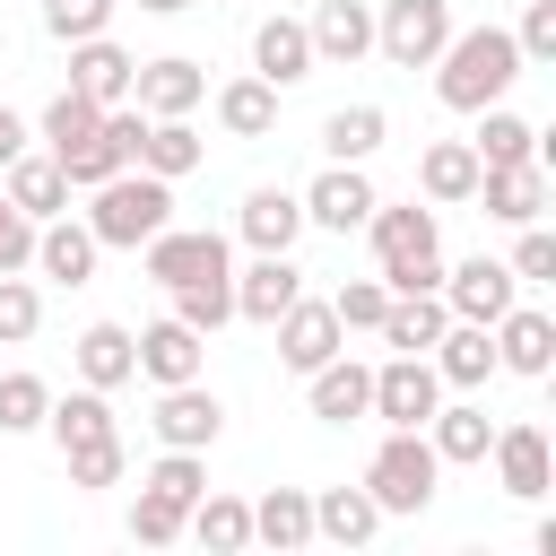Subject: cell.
Returning a JSON list of instances; mask_svg holds the SVG:
<instances>
[{
	"label": "cell",
	"mask_w": 556,
	"mask_h": 556,
	"mask_svg": "<svg viewBox=\"0 0 556 556\" xmlns=\"http://www.w3.org/2000/svg\"><path fill=\"white\" fill-rule=\"evenodd\" d=\"M434 70V96L452 104V113H486V104H504V87L521 78V43L504 35V26H452V43L426 61Z\"/></svg>",
	"instance_id": "6da1fadb"
},
{
	"label": "cell",
	"mask_w": 556,
	"mask_h": 556,
	"mask_svg": "<svg viewBox=\"0 0 556 556\" xmlns=\"http://www.w3.org/2000/svg\"><path fill=\"white\" fill-rule=\"evenodd\" d=\"M365 235H374V261H382V287L391 295H426V287H443V235H434V208H382L374 200V217H365Z\"/></svg>",
	"instance_id": "7a4b0ae2"
},
{
	"label": "cell",
	"mask_w": 556,
	"mask_h": 556,
	"mask_svg": "<svg viewBox=\"0 0 556 556\" xmlns=\"http://www.w3.org/2000/svg\"><path fill=\"white\" fill-rule=\"evenodd\" d=\"M156 226H174V182H165V174H148V165L130 174V165H122V174L96 182V208H87V235H96V243L139 252Z\"/></svg>",
	"instance_id": "3957f363"
},
{
	"label": "cell",
	"mask_w": 556,
	"mask_h": 556,
	"mask_svg": "<svg viewBox=\"0 0 556 556\" xmlns=\"http://www.w3.org/2000/svg\"><path fill=\"white\" fill-rule=\"evenodd\" d=\"M434 478H443V460H434L426 426H391V434L374 443V460H365V495H374L382 513H426V504H434Z\"/></svg>",
	"instance_id": "277c9868"
},
{
	"label": "cell",
	"mask_w": 556,
	"mask_h": 556,
	"mask_svg": "<svg viewBox=\"0 0 556 556\" xmlns=\"http://www.w3.org/2000/svg\"><path fill=\"white\" fill-rule=\"evenodd\" d=\"M452 43V0H382L374 9V52L391 70H426Z\"/></svg>",
	"instance_id": "5b68a950"
},
{
	"label": "cell",
	"mask_w": 556,
	"mask_h": 556,
	"mask_svg": "<svg viewBox=\"0 0 556 556\" xmlns=\"http://www.w3.org/2000/svg\"><path fill=\"white\" fill-rule=\"evenodd\" d=\"M148 278L156 287H191V278H235L226 269V235H208V226H156L148 243Z\"/></svg>",
	"instance_id": "8992f818"
},
{
	"label": "cell",
	"mask_w": 556,
	"mask_h": 556,
	"mask_svg": "<svg viewBox=\"0 0 556 556\" xmlns=\"http://www.w3.org/2000/svg\"><path fill=\"white\" fill-rule=\"evenodd\" d=\"M434 400H443L434 356H391V365H374V400H365V417H382V426H426Z\"/></svg>",
	"instance_id": "52a82bcc"
},
{
	"label": "cell",
	"mask_w": 556,
	"mask_h": 556,
	"mask_svg": "<svg viewBox=\"0 0 556 556\" xmlns=\"http://www.w3.org/2000/svg\"><path fill=\"white\" fill-rule=\"evenodd\" d=\"M148 426H156V443H174V452H208V443L226 434V408H217V391L191 374V382H165V391H156V417H148Z\"/></svg>",
	"instance_id": "ba28073f"
},
{
	"label": "cell",
	"mask_w": 556,
	"mask_h": 556,
	"mask_svg": "<svg viewBox=\"0 0 556 556\" xmlns=\"http://www.w3.org/2000/svg\"><path fill=\"white\" fill-rule=\"evenodd\" d=\"M295 200H304V226H321V235H356V226L374 217V182H365V165H321Z\"/></svg>",
	"instance_id": "9c48e42d"
},
{
	"label": "cell",
	"mask_w": 556,
	"mask_h": 556,
	"mask_svg": "<svg viewBox=\"0 0 556 556\" xmlns=\"http://www.w3.org/2000/svg\"><path fill=\"white\" fill-rule=\"evenodd\" d=\"M269 330H278V365H287V374H313L321 356H339V348H348V330H339L330 295H295Z\"/></svg>",
	"instance_id": "30bf717a"
},
{
	"label": "cell",
	"mask_w": 556,
	"mask_h": 556,
	"mask_svg": "<svg viewBox=\"0 0 556 556\" xmlns=\"http://www.w3.org/2000/svg\"><path fill=\"white\" fill-rule=\"evenodd\" d=\"M434 295H443V313H452V321H495V313H513L521 278H513L504 261H486V252H478V261L443 269V287H434Z\"/></svg>",
	"instance_id": "8fae6325"
},
{
	"label": "cell",
	"mask_w": 556,
	"mask_h": 556,
	"mask_svg": "<svg viewBox=\"0 0 556 556\" xmlns=\"http://www.w3.org/2000/svg\"><path fill=\"white\" fill-rule=\"evenodd\" d=\"M469 200H486V217H504V226H530L539 208H547V165L539 156H521V165H478V191Z\"/></svg>",
	"instance_id": "7c38bea8"
},
{
	"label": "cell",
	"mask_w": 556,
	"mask_h": 556,
	"mask_svg": "<svg viewBox=\"0 0 556 556\" xmlns=\"http://www.w3.org/2000/svg\"><path fill=\"white\" fill-rule=\"evenodd\" d=\"M304 400H313L321 426H348V417H365V400H374V365H356V356L339 348V356H321V365L304 374Z\"/></svg>",
	"instance_id": "4fadbf2b"
},
{
	"label": "cell",
	"mask_w": 556,
	"mask_h": 556,
	"mask_svg": "<svg viewBox=\"0 0 556 556\" xmlns=\"http://www.w3.org/2000/svg\"><path fill=\"white\" fill-rule=\"evenodd\" d=\"M130 78H139V61H130L113 35H87V43H70V87H78L87 104H130Z\"/></svg>",
	"instance_id": "5bb4252c"
},
{
	"label": "cell",
	"mask_w": 556,
	"mask_h": 556,
	"mask_svg": "<svg viewBox=\"0 0 556 556\" xmlns=\"http://www.w3.org/2000/svg\"><path fill=\"white\" fill-rule=\"evenodd\" d=\"M130 96H139V113H148V122H165V113H191V104L208 96V70H200V61H182V52H165V61H139Z\"/></svg>",
	"instance_id": "9a60e30c"
},
{
	"label": "cell",
	"mask_w": 556,
	"mask_h": 556,
	"mask_svg": "<svg viewBox=\"0 0 556 556\" xmlns=\"http://www.w3.org/2000/svg\"><path fill=\"white\" fill-rule=\"evenodd\" d=\"M130 339H139V374H148L156 391H165V382H191V374H200V356H208V339H200L191 321H174V313H165V321H148V330H130Z\"/></svg>",
	"instance_id": "2e32d148"
},
{
	"label": "cell",
	"mask_w": 556,
	"mask_h": 556,
	"mask_svg": "<svg viewBox=\"0 0 556 556\" xmlns=\"http://www.w3.org/2000/svg\"><path fill=\"white\" fill-rule=\"evenodd\" d=\"M235 235H243L252 252H295V235H304V200H295V191H278V182H261V191H243Z\"/></svg>",
	"instance_id": "e0dca14e"
},
{
	"label": "cell",
	"mask_w": 556,
	"mask_h": 556,
	"mask_svg": "<svg viewBox=\"0 0 556 556\" xmlns=\"http://www.w3.org/2000/svg\"><path fill=\"white\" fill-rule=\"evenodd\" d=\"M96 252H104V243H96L78 217H43V226H35V269H43L52 287H87V278H96Z\"/></svg>",
	"instance_id": "ac0fdd59"
},
{
	"label": "cell",
	"mask_w": 556,
	"mask_h": 556,
	"mask_svg": "<svg viewBox=\"0 0 556 556\" xmlns=\"http://www.w3.org/2000/svg\"><path fill=\"white\" fill-rule=\"evenodd\" d=\"M295 295H304V269H295L287 252H261V261L235 278V313H243V321H261V330H269Z\"/></svg>",
	"instance_id": "d6986e66"
},
{
	"label": "cell",
	"mask_w": 556,
	"mask_h": 556,
	"mask_svg": "<svg viewBox=\"0 0 556 556\" xmlns=\"http://www.w3.org/2000/svg\"><path fill=\"white\" fill-rule=\"evenodd\" d=\"M486 330H495V365H513V374H530V382L556 365V321H547V313L513 304V313H495Z\"/></svg>",
	"instance_id": "ffe728a7"
},
{
	"label": "cell",
	"mask_w": 556,
	"mask_h": 556,
	"mask_svg": "<svg viewBox=\"0 0 556 556\" xmlns=\"http://www.w3.org/2000/svg\"><path fill=\"white\" fill-rule=\"evenodd\" d=\"M313 61H365L374 52V0H313Z\"/></svg>",
	"instance_id": "44dd1931"
},
{
	"label": "cell",
	"mask_w": 556,
	"mask_h": 556,
	"mask_svg": "<svg viewBox=\"0 0 556 556\" xmlns=\"http://www.w3.org/2000/svg\"><path fill=\"white\" fill-rule=\"evenodd\" d=\"M252 70H261L269 87L313 78V35H304V17H261V26H252Z\"/></svg>",
	"instance_id": "7402d4cb"
},
{
	"label": "cell",
	"mask_w": 556,
	"mask_h": 556,
	"mask_svg": "<svg viewBox=\"0 0 556 556\" xmlns=\"http://www.w3.org/2000/svg\"><path fill=\"white\" fill-rule=\"evenodd\" d=\"M426 356H434V374H443L452 391H478V382L495 374V330H486V321H443V339H434Z\"/></svg>",
	"instance_id": "603a6c76"
},
{
	"label": "cell",
	"mask_w": 556,
	"mask_h": 556,
	"mask_svg": "<svg viewBox=\"0 0 556 556\" xmlns=\"http://www.w3.org/2000/svg\"><path fill=\"white\" fill-rule=\"evenodd\" d=\"M426 443H434V460L443 469H469V460H486V443H495V426H486V408L478 400H434V417H426Z\"/></svg>",
	"instance_id": "cb8c5ba5"
},
{
	"label": "cell",
	"mask_w": 556,
	"mask_h": 556,
	"mask_svg": "<svg viewBox=\"0 0 556 556\" xmlns=\"http://www.w3.org/2000/svg\"><path fill=\"white\" fill-rule=\"evenodd\" d=\"M495 478H504V495H521V504H539L547 495V434L539 426H495Z\"/></svg>",
	"instance_id": "d4e9b609"
},
{
	"label": "cell",
	"mask_w": 556,
	"mask_h": 556,
	"mask_svg": "<svg viewBox=\"0 0 556 556\" xmlns=\"http://www.w3.org/2000/svg\"><path fill=\"white\" fill-rule=\"evenodd\" d=\"M130 374H139V339H130L122 321H87V330H78V382L122 391Z\"/></svg>",
	"instance_id": "484cf974"
},
{
	"label": "cell",
	"mask_w": 556,
	"mask_h": 556,
	"mask_svg": "<svg viewBox=\"0 0 556 556\" xmlns=\"http://www.w3.org/2000/svg\"><path fill=\"white\" fill-rule=\"evenodd\" d=\"M217 130L226 139H269L278 130V87L252 70V78H226L217 87Z\"/></svg>",
	"instance_id": "4316f807"
},
{
	"label": "cell",
	"mask_w": 556,
	"mask_h": 556,
	"mask_svg": "<svg viewBox=\"0 0 556 556\" xmlns=\"http://www.w3.org/2000/svg\"><path fill=\"white\" fill-rule=\"evenodd\" d=\"M0 191H9V200H17L35 226L70 208V174H61L52 156H9V165H0Z\"/></svg>",
	"instance_id": "83f0119b"
},
{
	"label": "cell",
	"mask_w": 556,
	"mask_h": 556,
	"mask_svg": "<svg viewBox=\"0 0 556 556\" xmlns=\"http://www.w3.org/2000/svg\"><path fill=\"white\" fill-rule=\"evenodd\" d=\"M443 321H452V313H443V295L426 287V295H391L374 330H382V348H400V356H426V348L443 339Z\"/></svg>",
	"instance_id": "f1b7e54d"
},
{
	"label": "cell",
	"mask_w": 556,
	"mask_h": 556,
	"mask_svg": "<svg viewBox=\"0 0 556 556\" xmlns=\"http://www.w3.org/2000/svg\"><path fill=\"white\" fill-rule=\"evenodd\" d=\"M382 530V504L365 486H321L313 495V539H339V547H365Z\"/></svg>",
	"instance_id": "f546056e"
},
{
	"label": "cell",
	"mask_w": 556,
	"mask_h": 556,
	"mask_svg": "<svg viewBox=\"0 0 556 556\" xmlns=\"http://www.w3.org/2000/svg\"><path fill=\"white\" fill-rule=\"evenodd\" d=\"M417 191L443 200V208H460V200L478 191V148H469V139H434V148L417 156Z\"/></svg>",
	"instance_id": "4dcf8cb0"
},
{
	"label": "cell",
	"mask_w": 556,
	"mask_h": 556,
	"mask_svg": "<svg viewBox=\"0 0 556 556\" xmlns=\"http://www.w3.org/2000/svg\"><path fill=\"white\" fill-rule=\"evenodd\" d=\"M200 156H208V139L191 130V113H165V122H148V139H139V165L165 174V182H182Z\"/></svg>",
	"instance_id": "1f68e13d"
},
{
	"label": "cell",
	"mask_w": 556,
	"mask_h": 556,
	"mask_svg": "<svg viewBox=\"0 0 556 556\" xmlns=\"http://www.w3.org/2000/svg\"><path fill=\"white\" fill-rule=\"evenodd\" d=\"M382 104H339L330 122H321V148H330V165H365L374 148H382Z\"/></svg>",
	"instance_id": "d6a6232c"
},
{
	"label": "cell",
	"mask_w": 556,
	"mask_h": 556,
	"mask_svg": "<svg viewBox=\"0 0 556 556\" xmlns=\"http://www.w3.org/2000/svg\"><path fill=\"white\" fill-rule=\"evenodd\" d=\"M43 426H52V443H61V452H70V443H104V434H113V400L87 382V391L52 400V408H43Z\"/></svg>",
	"instance_id": "836d02e7"
},
{
	"label": "cell",
	"mask_w": 556,
	"mask_h": 556,
	"mask_svg": "<svg viewBox=\"0 0 556 556\" xmlns=\"http://www.w3.org/2000/svg\"><path fill=\"white\" fill-rule=\"evenodd\" d=\"M252 539H269V547H304V539H313V495H304V486H269V495L252 504Z\"/></svg>",
	"instance_id": "e575fe53"
},
{
	"label": "cell",
	"mask_w": 556,
	"mask_h": 556,
	"mask_svg": "<svg viewBox=\"0 0 556 556\" xmlns=\"http://www.w3.org/2000/svg\"><path fill=\"white\" fill-rule=\"evenodd\" d=\"M182 530H191L200 547H217V556H235V547H252V504H235V495H200Z\"/></svg>",
	"instance_id": "d590c367"
},
{
	"label": "cell",
	"mask_w": 556,
	"mask_h": 556,
	"mask_svg": "<svg viewBox=\"0 0 556 556\" xmlns=\"http://www.w3.org/2000/svg\"><path fill=\"white\" fill-rule=\"evenodd\" d=\"M469 148H478V165H521V156H539V130H530L521 113L486 104V113H478V139H469Z\"/></svg>",
	"instance_id": "8d00e7d4"
},
{
	"label": "cell",
	"mask_w": 556,
	"mask_h": 556,
	"mask_svg": "<svg viewBox=\"0 0 556 556\" xmlns=\"http://www.w3.org/2000/svg\"><path fill=\"white\" fill-rule=\"evenodd\" d=\"M174 295V321H191L200 339H217L235 321V278H191V287H165Z\"/></svg>",
	"instance_id": "74e56055"
},
{
	"label": "cell",
	"mask_w": 556,
	"mask_h": 556,
	"mask_svg": "<svg viewBox=\"0 0 556 556\" xmlns=\"http://www.w3.org/2000/svg\"><path fill=\"white\" fill-rule=\"evenodd\" d=\"M96 122H104V104H87L78 87H61V96L43 104V139H52V156H70L78 139H96Z\"/></svg>",
	"instance_id": "f35d334b"
},
{
	"label": "cell",
	"mask_w": 556,
	"mask_h": 556,
	"mask_svg": "<svg viewBox=\"0 0 556 556\" xmlns=\"http://www.w3.org/2000/svg\"><path fill=\"white\" fill-rule=\"evenodd\" d=\"M182 521H191V504H174V495L139 486V504H130V539H139V547H174V539H182Z\"/></svg>",
	"instance_id": "ab89813d"
},
{
	"label": "cell",
	"mask_w": 556,
	"mask_h": 556,
	"mask_svg": "<svg viewBox=\"0 0 556 556\" xmlns=\"http://www.w3.org/2000/svg\"><path fill=\"white\" fill-rule=\"evenodd\" d=\"M43 408H52L43 374H0V434H35V426H43Z\"/></svg>",
	"instance_id": "60d3db41"
},
{
	"label": "cell",
	"mask_w": 556,
	"mask_h": 556,
	"mask_svg": "<svg viewBox=\"0 0 556 556\" xmlns=\"http://www.w3.org/2000/svg\"><path fill=\"white\" fill-rule=\"evenodd\" d=\"M61 460H70V486H122V469H130L122 434H104V443H70Z\"/></svg>",
	"instance_id": "b9f144b4"
},
{
	"label": "cell",
	"mask_w": 556,
	"mask_h": 556,
	"mask_svg": "<svg viewBox=\"0 0 556 556\" xmlns=\"http://www.w3.org/2000/svg\"><path fill=\"white\" fill-rule=\"evenodd\" d=\"M52 165L70 174V191H96L104 174H122V148H113V139H104V122H96V139H78V148H70V156H52Z\"/></svg>",
	"instance_id": "7bdbcfd3"
},
{
	"label": "cell",
	"mask_w": 556,
	"mask_h": 556,
	"mask_svg": "<svg viewBox=\"0 0 556 556\" xmlns=\"http://www.w3.org/2000/svg\"><path fill=\"white\" fill-rule=\"evenodd\" d=\"M139 486H156V495H174V504H200V495H208V469H200V452H174V443H165V460H156Z\"/></svg>",
	"instance_id": "ee69618b"
},
{
	"label": "cell",
	"mask_w": 556,
	"mask_h": 556,
	"mask_svg": "<svg viewBox=\"0 0 556 556\" xmlns=\"http://www.w3.org/2000/svg\"><path fill=\"white\" fill-rule=\"evenodd\" d=\"M35 321H43V295L17 278V269H0V348H17V339H35Z\"/></svg>",
	"instance_id": "f6af8a7d"
},
{
	"label": "cell",
	"mask_w": 556,
	"mask_h": 556,
	"mask_svg": "<svg viewBox=\"0 0 556 556\" xmlns=\"http://www.w3.org/2000/svg\"><path fill=\"white\" fill-rule=\"evenodd\" d=\"M113 9H122V0H43V26H52L61 43H87V35L113 26Z\"/></svg>",
	"instance_id": "bcb514c9"
},
{
	"label": "cell",
	"mask_w": 556,
	"mask_h": 556,
	"mask_svg": "<svg viewBox=\"0 0 556 556\" xmlns=\"http://www.w3.org/2000/svg\"><path fill=\"white\" fill-rule=\"evenodd\" d=\"M504 269H513V278H521V287H547V278H556V235H547V226H539V217H530V226H521V243H513V261H504Z\"/></svg>",
	"instance_id": "7dc6e473"
},
{
	"label": "cell",
	"mask_w": 556,
	"mask_h": 556,
	"mask_svg": "<svg viewBox=\"0 0 556 556\" xmlns=\"http://www.w3.org/2000/svg\"><path fill=\"white\" fill-rule=\"evenodd\" d=\"M382 304H391V287H382V278H348V287L330 295L339 330H374V321H382Z\"/></svg>",
	"instance_id": "c3c4849f"
},
{
	"label": "cell",
	"mask_w": 556,
	"mask_h": 556,
	"mask_svg": "<svg viewBox=\"0 0 556 556\" xmlns=\"http://www.w3.org/2000/svg\"><path fill=\"white\" fill-rule=\"evenodd\" d=\"M513 43H521V61H556V0H530L521 26H513Z\"/></svg>",
	"instance_id": "681fc988"
},
{
	"label": "cell",
	"mask_w": 556,
	"mask_h": 556,
	"mask_svg": "<svg viewBox=\"0 0 556 556\" xmlns=\"http://www.w3.org/2000/svg\"><path fill=\"white\" fill-rule=\"evenodd\" d=\"M26 261H35V217L0 191V269H26Z\"/></svg>",
	"instance_id": "f907efd6"
},
{
	"label": "cell",
	"mask_w": 556,
	"mask_h": 556,
	"mask_svg": "<svg viewBox=\"0 0 556 556\" xmlns=\"http://www.w3.org/2000/svg\"><path fill=\"white\" fill-rule=\"evenodd\" d=\"M104 139L122 148V165H139V139H148V113H130V104H104Z\"/></svg>",
	"instance_id": "816d5d0a"
},
{
	"label": "cell",
	"mask_w": 556,
	"mask_h": 556,
	"mask_svg": "<svg viewBox=\"0 0 556 556\" xmlns=\"http://www.w3.org/2000/svg\"><path fill=\"white\" fill-rule=\"evenodd\" d=\"M9 156H26V122L0 104V165H9Z\"/></svg>",
	"instance_id": "f5cc1de1"
},
{
	"label": "cell",
	"mask_w": 556,
	"mask_h": 556,
	"mask_svg": "<svg viewBox=\"0 0 556 556\" xmlns=\"http://www.w3.org/2000/svg\"><path fill=\"white\" fill-rule=\"evenodd\" d=\"M139 9H148V17H182L191 0H139Z\"/></svg>",
	"instance_id": "db71d44e"
}]
</instances>
